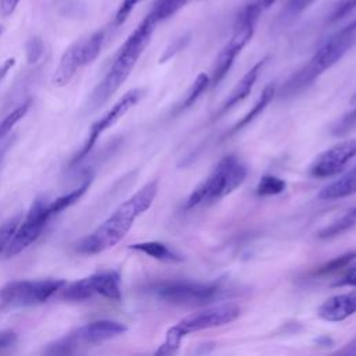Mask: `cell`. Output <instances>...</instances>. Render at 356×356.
<instances>
[{"label":"cell","mask_w":356,"mask_h":356,"mask_svg":"<svg viewBox=\"0 0 356 356\" xmlns=\"http://www.w3.org/2000/svg\"><path fill=\"white\" fill-rule=\"evenodd\" d=\"M159 192L157 181H150L122 202L92 234L76 243V252L81 254L102 253L122 241L131 229L136 217L145 213L156 199Z\"/></svg>","instance_id":"6da1fadb"},{"label":"cell","mask_w":356,"mask_h":356,"mask_svg":"<svg viewBox=\"0 0 356 356\" xmlns=\"http://www.w3.org/2000/svg\"><path fill=\"white\" fill-rule=\"evenodd\" d=\"M156 26L157 25L145 17L142 22L131 32V35L120 47L110 70L90 93L88 104L90 111L102 107L127 81L145 49L150 43Z\"/></svg>","instance_id":"7a4b0ae2"},{"label":"cell","mask_w":356,"mask_h":356,"mask_svg":"<svg viewBox=\"0 0 356 356\" xmlns=\"http://www.w3.org/2000/svg\"><path fill=\"white\" fill-rule=\"evenodd\" d=\"M355 32H348L345 29H341L330 36L316 50L312 58L295 74H292V76L285 82L282 88V96H292L312 85L325 70L337 64L355 44Z\"/></svg>","instance_id":"3957f363"},{"label":"cell","mask_w":356,"mask_h":356,"mask_svg":"<svg viewBox=\"0 0 356 356\" xmlns=\"http://www.w3.org/2000/svg\"><path fill=\"white\" fill-rule=\"evenodd\" d=\"M246 175V165L235 154L222 156L209 175L191 192L186 209L210 204L225 197L243 184Z\"/></svg>","instance_id":"277c9868"},{"label":"cell","mask_w":356,"mask_h":356,"mask_svg":"<svg viewBox=\"0 0 356 356\" xmlns=\"http://www.w3.org/2000/svg\"><path fill=\"white\" fill-rule=\"evenodd\" d=\"M241 309L234 303L218 305L193 314L186 316L178 324L168 328L165 334V341L156 350V356H170L172 355L182 341V338L191 332L200 330H209L214 327L225 325L238 318Z\"/></svg>","instance_id":"5b68a950"},{"label":"cell","mask_w":356,"mask_h":356,"mask_svg":"<svg viewBox=\"0 0 356 356\" xmlns=\"http://www.w3.org/2000/svg\"><path fill=\"white\" fill-rule=\"evenodd\" d=\"M260 11H261L260 3H250L238 14L229 40L216 57V61L211 70V76H210L211 86L218 85L225 78V75L234 65L236 56L253 38Z\"/></svg>","instance_id":"8992f818"},{"label":"cell","mask_w":356,"mask_h":356,"mask_svg":"<svg viewBox=\"0 0 356 356\" xmlns=\"http://www.w3.org/2000/svg\"><path fill=\"white\" fill-rule=\"evenodd\" d=\"M104 42V32L97 31L88 38L79 39L72 43L61 56L58 65L53 74L51 82L56 86H65L71 82L75 74L92 64L102 53Z\"/></svg>","instance_id":"52a82bcc"},{"label":"cell","mask_w":356,"mask_h":356,"mask_svg":"<svg viewBox=\"0 0 356 356\" xmlns=\"http://www.w3.org/2000/svg\"><path fill=\"white\" fill-rule=\"evenodd\" d=\"M65 285L67 281L61 278L13 281L0 289V298L10 306H33L46 302Z\"/></svg>","instance_id":"ba28073f"},{"label":"cell","mask_w":356,"mask_h":356,"mask_svg":"<svg viewBox=\"0 0 356 356\" xmlns=\"http://www.w3.org/2000/svg\"><path fill=\"white\" fill-rule=\"evenodd\" d=\"M142 96H143V90L142 89H131V90H128L99 120H96L92 124V127L89 129V134H88V138L85 139L82 147L76 152V154L71 160L70 167H75L82 160H85L89 156V153L92 152V149L95 147L97 139L108 128H111L121 117H124L142 99Z\"/></svg>","instance_id":"9c48e42d"},{"label":"cell","mask_w":356,"mask_h":356,"mask_svg":"<svg viewBox=\"0 0 356 356\" xmlns=\"http://www.w3.org/2000/svg\"><path fill=\"white\" fill-rule=\"evenodd\" d=\"M50 217L53 216L49 210V200L44 197H36L31 204L24 221L19 222L13 238L10 239L4 250V256L14 257L33 243L40 236Z\"/></svg>","instance_id":"30bf717a"},{"label":"cell","mask_w":356,"mask_h":356,"mask_svg":"<svg viewBox=\"0 0 356 356\" xmlns=\"http://www.w3.org/2000/svg\"><path fill=\"white\" fill-rule=\"evenodd\" d=\"M222 292L218 284L168 282L157 289V296L175 305H203L214 300Z\"/></svg>","instance_id":"8fae6325"},{"label":"cell","mask_w":356,"mask_h":356,"mask_svg":"<svg viewBox=\"0 0 356 356\" xmlns=\"http://www.w3.org/2000/svg\"><path fill=\"white\" fill-rule=\"evenodd\" d=\"M355 157L356 139H343L321 152L312 163L309 172L316 178H330L341 174Z\"/></svg>","instance_id":"7c38bea8"},{"label":"cell","mask_w":356,"mask_h":356,"mask_svg":"<svg viewBox=\"0 0 356 356\" xmlns=\"http://www.w3.org/2000/svg\"><path fill=\"white\" fill-rule=\"evenodd\" d=\"M266 61H267V58L259 60V61L235 83V86H234L232 90L228 93L227 99L222 102V104H221L220 108L216 111V114H214L213 118H220L222 114H225L228 110H231L232 107H235L238 103H241L243 99H246V97L250 95V92H252V89H253V86H254V83H256V81H257V78H259V75H260L263 67L266 65Z\"/></svg>","instance_id":"4fadbf2b"},{"label":"cell","mask_w":356,"mask_h":356,"mask_svg":"<svg viewBox=\"0 0 356 356\" xmlns=\"http://www.w3.org/2000/svg\"><path fill=\"white\" fill-rule=\"evenodd\" d=\"M125 331L127 325L124 323L114 320H96L78 328L75 334L83 345H95L121 335Z\"/></svg>","instance_id":"5bb4252c"},{"label":"cell","mask_w":356,"mask_h":356,"mask_svg":"<svg viewBox=\"0 0 356 356\" xmlns=\"http://www.w3.org/2000/svg\"><path fill=\"white\" fill-rule=\"evenodd\" d=\"M355 313H356V291L331 296L324 303H321L320 307L317 309L318 317L330 323L342 321Z\"/></svg>","instance_id":"9a60e30c"},{"label":"cell","mask_w":356,"mask_h":356,"mask_svg":"<svg viewBox=\"0 0 356 356\" xmlns=\"http://www.w3.org/2000/svg\"><path fill=\"white\" fill-rule=\"evenodd\" d=\"M92 288L95 293H99L110 300L120 302L122 295H121V288H120V274L114 270L108 271H99L93 275H89Z\"/></svg>","instance_id":"2e32d148"},{"label":"cell","mask_w":356,"mask_h":356,"mask_svg":"<svg viewBox=\"0 0 356 356\" xmlns=\"http://www.w3.org/2000/svg\"><path fill=\"white\" fill-rule=\"evenodd\" d=\"M356 193V167L325 185L317 195L321 200H335Z\"/></svg>","instance_id":"e0dca14e"},{"label":"cell","mask_w":356,"mask_h":356,"mask_svg":"<svg viewBox=\"0 0 356 356\" xmlns=\"http://www.w3.org/2000/svg\"><path fill=\"white\" fill-rule=\"evenodd\" d=\"M275 92H277V86L274 82L268 83L264 86V89L261 90V95L257 97V100L254 102V104L252 106V108L227 132V135H234L235 132L241 131L242 128H245L246 125H249L256 117H259L264 108L270 104V102L273 100V97L275 96Z\"/></svg>","instance_id":"ac0fdd59"},{"label":"cell","mask_w":356,"mask_h":356,"mask_svg":"<svg viewBox=\"0 0 356 356\" xmlns=\"http://www.w3.org/2000/svg\"><path fill=\"white\" fill-rule=\"evenodd\" d=\"M191 1L193 0H154L150 11L146 14V18L154 25H159L160 22L171 18Z\"/></svg>","instance_id":"d6986e66"},{"label":"cell","mask_w":356,"mask_h":356,"mask_svg":"<svg viewBox=\"0 0 356 356\" xmlns=\"http://www.w3.org/2000/svg\"><path fill=\"white\" fill-rule=\"evenodd\" d=\"M355 225H356V206H353L352 209L345 211L341 217L334 220L327 227L321 228L317 232V238H320V239H330V238L338 236V235L349 231Z\"/></svg>","instance_id":"ffe728a7"},{"label":"cell","mask_w":356,"mask_h":356,"mask_svg":"<svg viewBox=\"0 0 356 356\" xmlns=\"http://www.w3.org/2000/svg\"><path fill=\"white\" fill-rule=\"evenodd\" d=\"M90 184H92V177H86L79 186H76L75 189H72L71 192H68L65 195L58 196L57 199L49 202V210H50L51 216L58 214V213L64 211L65 209H68L70 206H72L74 203H76L85 195V192L89 189Z\"/></svg>","instance_id":"44dd1931"},{"label":"cell","mask_w":356,"mask_h":356,"mask_svg":"<svg viewBox=\"0 0 356 356\" xmlns=\"http://www.w3.org/2000/svg\"><path fill=\"white\" fill-rule=\"evenodd\" d=\"M129 249L142 252L153 259L157 260H168V261H178L181 257L175 254L172 250L168 249L167 245L157 242V241H149V242H139V243H132L129 245Z\"/></svg>","instance_id":"7402d4cb"},{"label":"cell","mask_w":356,"mask_h":356,"mask_svg":"<svg viewBox=\"0 0 356 356\" xmlns=\"http://www.w3.org/2000/svg\"><path fill=\"white\" fill-rule=\"evenodd\" d=\"M82 342L76 337L75 332L50 343L44 349V356H78Z\"/></svg>","instance_id":"603a6c76"},{"label":"cell","mask_w":356,"mask_h":356,"mask_svg":"<svg viewBox=\"0 0 356 356\" xmlns=\"http://www.w3.org/2000/svg\"><path fill=\"white\" fill-rule=\"evenodd\" d=\"M93 288H92V282L89 277H85L79 281H75L70 285H67L64 288L63 292V298L67 300H72V302H81V300H86L93 295Z\"/></svg>","instance_id":"cb8c5ba5"},{"label":"cell","mask_w":356,"mask_h":356,"mask_svg":"<svg viewBox=\"0 0 356 356\" xmlns=\"http://www.w3.org/2000/svg\"><path fill=\"white\" fill-rule=\"evenodd\" d=\"M32 100L28 99L24 103L18 104L15 108H13L1 121H0V140H3L4 136H7L10 134V131L13 129V127L19 122L25 114L28 113V110L31 108Z\"/></svg>","instance_id":"d4e9b609"},{"label":"cell","mask_w":356,"mask_h":356,"mask_svg":"<svg viewBox=\"0 0 356 356\" xmlns=\"http://www.w3.org/2000/svg\"><path fill=\"white\" fill-rule=\"evenodd\" d=\"M286 188V182L275 175L271 174H266L259 179L257 188H256V193L259 196H275L280 195L285 191Z\"/></svg>","instance_id":"484cf974"},{"label":"cell","mask_w":356,"mask_h":356,"mask_svg":"<svg viewBox=\"0 0 356 356\" xmlns=\"http://www.w3.org/2000/svg\"><path fill=\"white\" fill-rule=\"evenodd\" d=\"M209 86H210V76L207 74H204V72H200L195 78V81L192 82L189 90H188V93H186V96H185V99H184V102L181 104V110L191 107Z\"/></svg>","instance_id":"4316f807"},{"label":"cell","mask_w":356,"mask_h":356,"mask_svg":"<svg viewBox=\"0 0 356 356\" xmlns=\"http://www.w3.org/2000/svg\"><path fill=\"white\" fill-rule=\"evenodd\" d=\"M356 259V249L353 250H349L343 254H339L334 259H331L330 261L324 263L323 266H320L317 270H316V274L317 275H327L330 273H334L337 270H341L342 267L348 266L350 261H353Z\"/></svg>","instance_id":"83f0119b"},{"label":"cell","mask_w":356,"mask_h":356,"mask_svg":"<svg viewBox=\"0 0 356 356\" xmlns=\"http://www.w3.org/2000/svg\"><path fill=\"white\" fill-rule=\"evenodd\" d=\"M19 222H21V216L18 214V216L11 217L10 220H7L6 222H3L0 225V253L6 250L8 242L13 238V235H14L15 229L18 228Z\"/></svg>","instance_id":"f1b7e54d"},{"label":"cell","mask_w":356,"mask_h":356,"mask_svg":"<svg viewBox=\"0 0 356 356\" xmlns=\"http://www.w3.org/2000/svg\"><path fill=\"white\" fill-rule=\"evenodd\" d=\"M44 53V43L40 38H31L26 43H25V54H26V60L29 64L36 63Z\"/></svg>","instance_id":"f546056e"},{"label":"cell","mask_w":356,"mask_h":356,"mask_svg":"<svg viewBox=\"0 0 356 356\" xmlns=\"http://www.w3.org/2000/svg\"><path fill=\"white\" fill-rule=\"evenodd\" d=\"M142 0H122L117 8L115 17H114V24L115 25H121L122 22H125V19L128 18V15L131 14V11L136 7V4H139Z\"/></svg>","instance_id":"4dcf8cb0"},{"label":"cell","mask_w":356,"mask_h":356,"mask_svg":"<svg viewBox=\"0 0 356 356\" xmlns=\"http://www.w3.org/2000/svg\"><path fill=\"white\" fill-rule=\"evenodd\" d=\"M355 8H356V0H338V3L334 7V11L331 14V21L335 22V21L346 17Z\"/></svg>","instance_id":"1f68e13d"},{"label":"cell","mask_w":356,"mask_h":356,"mask_svg":"<svg viewBox=\"0 0 356 356\" xmlns=\"http://www.w3.org/2000/svg\"><path fill=\"white\" fill-rule=\"evenodd\" d=\"M316 0H288L286 7H285V13L289 17H296L300 13H303L305 10H307Z\"/></svg>","instance_id":"d6a6232c"},{"label":"cell","mask_w":356,"mask_h":356,"mask_svg":"<svg viewBox=\"0 0 356 356\" xmlns=\"http://www.w3.org/2000/svg\"><path fill=\"white\" fill-rule=\"evenodd\" d=\"M356 122V107L349 111L348 114H345L342 117V120L338 122V125L334 128V134L335 135H343L345 132L349 131V128Z\"/></svg>","instance_id":"836d02e7"},{"label":"cell","mask_w":356,"mask_h":356,"mask_svg":"<svg viewBox=\"0 0 356 356\" xmlns=\"http://www.w3.org/2000/svg\"><path fill=\"white\" fill-rule=\"evenodd\" d=\"M332 286H356V267L350 268L345 275L337 280Z\"/></svg>","instance_id":"e575fe53"},{"label":"cell","mask_w":356,"mask_h":356,"mask_svg":"<svg viewBox=\"0 0 356 356\" xmlns=\"http://www.w3.org/2000/svg\"><path fill=\"white\" fill-rule=\"evenodd\" d=\"M19 1L21 0H0V15L4 18L10 17L18 7Z\"/></svg>","instance_id":"d590c367"},{"label":"cell","mask_w":356,"mask_h":356,"mask_svg":"<svg viewBox=\"0 0 356 356\" xmlns=\"http://www.w3.org/2000/svg\"><path fill=\"white\" fill-rule=\"evenodd\" d=\"M17 341V334L14 331H0V352L14 345Z\"/></svg>","instance_id":"8d00e7d4"},{"label":"cell","mask_w":356,"mask_h":356,"mask_svg":"<svg viewBox=\"0 0 356 356\" xmlns=\"http://www.w3.org/2000/svg\"><path fill=\"white\" fill-rule=\"evenodd\" d=\"M331 356H356V338L334 352Z\"/></svg>","instance_id":"74e56055"},{"label":"cell","mask_w":356,"mask_h":356,"mask_svg":"<svg viewBox=\"0 0 356 356\" xmlns=\"http://www.w3.org/2000/svg\"><path fill=\"white\" fill-rule=\"evenodd\" d=\"M15 58H7L1 65H0V81L7 75V72L14 67Z\"/></svg>","instance_id":"f35d334b"},{"label":"cell","mask_w":356,"mask_h":356,"mask_svg":"<svg viewBox=\"0 0 356 356\" xmlns=\"http://www.w3.org/2000/svg\"><path fill=\"white\" fill-rule=\"evenodd\" d=\"M343 29L348 31V32H355V31H356V17H355Z\"/></svg>","instance_id":"ab89813d"},{"label":"cell","mask_w":356,"mask_h":356,"mask_svg":"<svg viewBox=\"0 0 356 356\" xmlns=\"http://www.w3.org/2000/svg\"><path fill=\"white\" fill-rule=\"evenodd\" d=\"M278 0H261L260 1V6L261 8H270L273 4H275Z\"/></svg>","instance_id":"60d3db41"},{"label":"cell","mask_w":356,"mask_h":356,"mask_svg":"<svg viewBox=\"0 0 356 356\" xmlns=\"http://www.w3.org/2000/svg\"><path fill=\"white\" fill-rule=\"evenodd\" d=\"M1 32H3V29H1V26H0V35H1Z\"/></svg>","instance_id":"b9f144b4"}]
</instances>
